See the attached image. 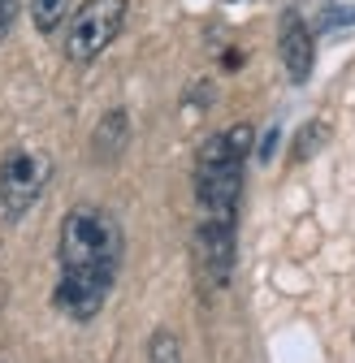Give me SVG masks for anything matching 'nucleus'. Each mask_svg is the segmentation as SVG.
I'll use <instances>...</instances> for the list:
<instances>
[{"label":"nucleus","instance_id":"obj_2","mask_svg":"<svg viewBox=\"0 0 355 363\" xmlns=\"http://www.w3.org/2000/svg\"><path fill=\"white\" fill-rule=\"evenodd\" d=\"M251 147V125H239L230 134L204 139L195 156V208H200V259L208 268L212 286L230 281L234 268V212L243 191V160Z\"/></svg>","mask_w":355,"mask_h":363},{"label":"nucleus","instance_id":"obj_1","mask_svg":"<svg viewBox=\"0 0 355 363\" xmlns=\"http://www.w3.org/2000/svg\"><path fill=\"white\" fill-rule=\"evenodd\" d=\"M121 255H126V234L109 208H96V203L70 208L61 220V247H57L61 277H57L53 303L78 325L96 320L113 294Z\"/></svg>","mask_w":355,"mask_h":363},{"label":"nucleus","instance_id":"obj_4","mask_svg":"<svg viewBox=\"0 0 355 363\" xmlns=\"http://www.w3.org/2000/svg\"><path fill=\"white\" fill-rule=\"evenodd\" d=\"M48 177H53V160L43 152H9L0 160V208H5V216L9 220L26 216L48 186Z\"/></svg>","mask_w":355,"mask_h":363},{"label":"nucleus","instance_id":"obj_3","mask_svg":"<svg viewBox=\"0 0 355 363\" xmlns=\"http://www.w3.org/2000/svg\"><path fill=\"white\" fill-rule=\"evenodd\" d=\"M121 22H126V0H87L82 9L70 13V26H65V57H70L74 65L96 61L109 43L121 35Z\"/></svg>","mask_w":355,"mask_h":363},{"label":"nucleus","instance_id":"obj_8","mask_svg":"<svg viewBox=\"0 0 355 363\" xmlns=\"http://www.w3.org/2000/svg\"><path fill=\"white\" fill-rule=\"evenodd\" d=\"M148 363H182V342L173 329H156L148 337Z\"/></svg>","mask_w":355,"mask_h":363},{"label":"nucleus","instance_id":"obj_9","mask_svg":"<svg viewBox=\"0 0 355 363\" xmlns=\"http://www.w3.org/2000/svg\"><path fill=\"white\" fill-rule=\"evenodd\" d=\"M321 139H325V130H321V125H312V130H303L299 139H295V156H299V160H307V156H312V147H317Z\"/></svg>","mask_w":355,"mask_h":363},{"label":"nucleus","instance_id":"obj_7","mask_svg":"<svg viewBox=\"0 0 355 363\" xmlns=\"http://www.w3.org/2000/svg\"><path fill=\"white\" fill-rule=\"evenodd\" d=\"M31 18L43 35H53L65 18H70V0H31Z\"/></svg>","mask_w":355,"mask_h":363},{"label":"nucleus","instance_id":"obj_6","mask_svg":"<svg viewBox=\"0 0 355 363\" xmlns=\"http://www.w3.org/2000/svg\"><path fill=\"white\" fill-rule=\"evenodd\" d=\"M121 147H126V113H109L100 121V130H96V156L113 160Z\"/></svg>","mask_w":355,"mask_h":363},{"label":"nucleus","instance_id":"obj_10","mask_svg":"<svg viewBox=\"0 0 355 363\" xmlns=\"http://www.w3.org/2000/svg\"><path fill=\"white\" fill-rule=\"evenodd\" d=\"M13 18H18V0H0V39L9 35V26H13Z\"/></svg>","mask_w":355,"mask_h":363},{"label":"nucleus","instance_id":"obj_5","mask_svg":"<svg viewBox=\"0 0 355 363\" xmlns=\"http://www.w3.org/2000/svg\"><path fill=\"white\" fill-rule=\"evenodd\" d=\"M278 48H282V65H286L290 82H307V74H312V35H307L303 18H299L295 9L282 18Z\"/></svg>","mask_w":355,"mask_h":363}]
</instances>
